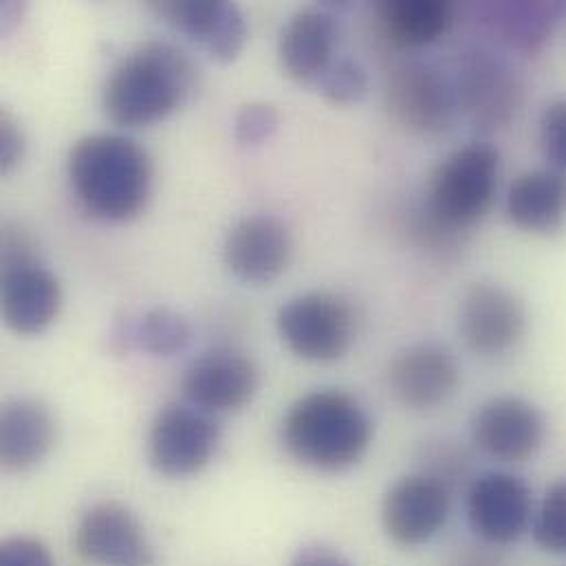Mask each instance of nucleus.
Returning a JSON list of instances; mask_svg holds the SVG:
<instances>
[{
	"instance_id": "obj_1",
	"label": "nucleus",
	"mask_w": 566,
	"mask_h": 566,
	"mask_svg": "<svg viewBox=\"0 0 566 566\" xmlns=\"http://www.w3.org/2000/svg\"><path fill=\"white\" fill-rule=\"evenodd\" d=\"M375 423L357 397L322 388L300 397L283 421V446L291 459L317 472H344L370 450Z\"/></svg>"
},
{
	"instance_id": "obj_2",
	"label": "nucleus",
	"mask_w": 566,
	"mask_h": 566,
	"mask_svg": "<svg viewBox=\"0 0 566 566\" xmlns=\"http://www.w3.org/2000/svg\"><path fill=\"white\" fill-rule=\"evenodd\" d=\"M69 179L75 197L93 217L122 223L146 208L153 164L135 139L95 133L71 148Z\"/></svg>"
},
{
	"instance_id": "obj_3",
	"label": "nucleus",
	"mask_w": 566,
	"mask_h": 566,
	"mask_svg": "<svg viewBox=\"0 0 566 566\" xmlns=\"http://www.w3.org/2000/svg\"><path fill=\"white\" fill-rule=\"evenodd\" d=\"M195 80L197 71L181 49L148 40L108 75L102 95L104 113L117 126H153L190 99Z\"/></svg>"
},
{
	"instance_id": "obj_4",
	"label": "nucleus",
	"mask_w": 566,
	"mask_h": 566,
	"mask_svg": "<svg viewBox=\"0 0 566 566\" xmlns=\"http://www.w3.org/2000/svg\"><path fill=\"white\" fill-rule=\"evenodd\" d=\"M501 170V153L485 142H472L450 153L428 184L423 212L428 228L439 234L476 228L496 201Z\"/></svg>"
},
{
	"instance_id": "obj_5",
	"label": "nucleus",
	"mask_w": 566,
	"mask_h": 566,
	"mask_svg": "<svg viewBox=\"0 0 566 566\" xmlns=\"http://www.w3.org/2000/svg\"><path fill=\"white\" fill-rule=\"evenodd\" d=\"M459 115L474 130L496 133L507 128L525 104V82L516 66L488 46H470L459 53L454 71Z\"/></svg>"
},
{
	"instance_id": "obj_6",
	"label": "nucleus",
	"mask_w": 566,
	"mask_h": 566,
	"mask_svg": "<svg viewBox=\"0 0 566 566\" xmlns=\"http://www.w3.org/2000/svg\"><path fill=\"white\" fill-rule=\"evenodd\" d=\"M279 333L286 348L315 364L342 359L357 339V313L348 300L328 291H308L281 306Z\"/></svg>"
},
{
	"instance_id": "obj_7",
	"label": "nucleus",
	"mask_w": 566,
	"mask_h": 566,
	"mask_svg": "<svg viewBox=\"0 0 566 566\" xmlns=\"http://www.w3.org/2000/svg\"><path fill=\"white\" fill-rule=\"evenodd\" d=\"M384 108L410 135H441L459 115L454 80L428 60H406L386 77Z\"/></svg>"
},
{
	"instance_id": "obj_8",
	"label": "nucleus",
	"mask_w": 566,
	"mask_h": 566,
	"mask_svg": "<svg viewBox=\"0 0 566 566\" xmlns=\"http://www.w3.org/2000/svg\"><path fill=\"white\" fill-rule=\"evenodd\" d=\"M536 496L530 483L507 470L474 474L465 488V521L481 545L505 549L532 532Z\"/></svg>"
},
{
	"instance_id": "obj_9",
	"label": "nucleus",
	"mask_w": 566,
	"mask_h": 566,
	"mask_svg": "<svg viewBox=\"0 0 566 566\" xmlns=\"http://www.w3.org/2000/svg\"><path fill=\"white\" fill-rule=\"evenodd\" d=\"M549 423L541 406L521 395L483 401L470 421L472 443L490 459L518 465L536 459L547 443Z\"/></svg>"
},
{
	"instance_id": "obj_10",
	"label": "nucleus",
	"mask_w": 566,
	"mask_h": 566,
	"mask_svg": "<svg viewBox=\"0 0 566 566\" xmlns=\"http://www.w3.org/2000/svg\"><path fill=\"white\" fill-rule=\"evenodd\" d=\"M452 501L454 492L423 472L401 476L381 499V530L397 547H423L448 527Z\"/></svg>"
},
{
	"instance_id": "obj_11",
	"label": "nucleus",
	"mask_w": 566,
	"mask_h": 566,
	"mask_svg": "<svg viewBox=\"0 0 566 566\" xmlns=\"http://www.w3.org/2000/svg\"><path fill=\"white\" fill-rule=\"evenodd\" d=\"M221 432L217 421L186 403L161 408L148 432V461L168 479L199 474L217 454Z\"/></svg>"
},
{
	"instance_id": "obj_12",
	"label": "nucleus",
	"mask_w": 566,
	"mask_h": 566,
	"mask_svg": "<svg viewBox=\"0 0 566 566\" xmlns=\"http://www.w3.org/2000/svg\"><path fill=\"white\" fill-rule=\"evenodd\" d=\"M527 328V304L505 284H472L463 295L459 333L474 355L488 359L505 357L521 346Z\"/></svg>"
},
{
	"instance_id": "obj_13",
	"label": "nucleus",
	"mask_w": 566,
	"mask_h": 566,
	"mask_svg": "<svg viewBox=\"0 0 566 566\" xmlns=\"http://www.w3.org/2000/svg\"><path fill=\"white\" fill-rule=\"evenodd\" d=\"M461 384L454 353L437 342H415L397 350L388 364V388L397 403L412 412H430L450 401Z\"/></svg>"
},
{
	"instance_id": "obj_14",
	"label": "nucleus",
	"mask_w": 566,
	"mask_h": 566,
	"mask_svg": "<svg viewBox=\"0 0 566 566\" xmlns=\"http://www.w3.org/2000/svg\"><path fill=\"white\" fill-rule=\"evenodd\" d=\"M73 545L93 566H153L155 549L139 518L117 501L91 505L77 521Z\"/></svg>"
},
{
	"instance_id": "obj_15",
	"label": "nucleus",
	"mask_w": 566,
	"mask_h": 566,
	"mask_svg": "<svg viewBox=\"0 0 566 566\" xmlns=\"http://www.w3.org/2000/svg\"><path fill=\"white\" fill-rule=\"evenodd\" d=\"M181 388L190 406L208 415L237 412L259 390V366L237 348H214L186 368Z\"/></svg>"
},
{
	"instance_id": "obj_16",
	"label": "nucleus",
	"mask_w": 566,
	"mask_h": 566,
	"mask_svg": "<svg viewBox=\"0 0 566 566\" xmlns=\"http://www.w3.org/2000/svg\"><path fill=\"white\" fill-rule=\"evenodd\" d=\"M168 24L199 42L214 60L232 62L248 42V22L234 2L166 0L150 4Z\"/></svg>"
},
{
	"instance_id": "obj_17",
	"label": "nucleus",
	"mask_w": 566,
	"mask_h": 566,
	"mask_svg": "<svg viewBox=\"0 0 566 566\" xmlns=\"http://www.w3.org/2000/svg\"><path fill=\"white\" fill-rule=\"evenodd\" d=\"M293 241L283 221L274 217H250L237 223L223 245L228 270L243 283L268 284L289 268Z\"/></svg>"
},
{
	"instance_id": "obj_18",
	"label": "nucleus",
	"mask_w": 566,
	"mask_h": 566,
	"mask_svg": "<svg viewBox=\"0 0 566 566\" xmlns=\"http://www.w3.org/2000/svg\"><path fill=\"white\" fill-rule=\"evenodd\" d=\"M60 306L62 286L38 261L2 270V319L15 335H40L53 324Z\"/></svg>"
},
{
	"instance_id": "obj_19",
	"label": "nucleus",
	"mask_w": 566,
	"mask_h": 566,
	"mask_svg": "<svg viewBox=\"0 0 566 566\" xmlns=\"http://www.w3.org/2000/svg\"><path fill=\"white\" fill-rule=\"evenodd\" d=\"M514 228L532 237H556L566 228V175L549 166L521 172L505 197Z\"/></svg>"
},
{
	"instance_id": "obj_20",
	"label": "nucleus",
	"mask_w": 566,
	"mask_h": 566,
	"mask_svg": "<svg viewBox=\"0 0 566 566\" xmlns=\"http://www.w3.org/2000/svg\"><path fill=\"white\" fill-rule=\"evenodd\" d=\"M339 24L335 15L319 7L295 11L283 27L279 40L281 64L297 82H317L335 62Z\"/></svg>"
},
{
	"instance_id": "obj_21",
	"label": "nucleus",
	"mask_w": 566,
	"mask_h": 566,
	"mask_svg": "<svg viewBox=\"0 0 566 566\" xmlns=\"http://www.w3.org/2000/svg\"><path fill=\"white\" fill-rule=\"evenodd\" d=\"M57 426L51 410L31 397L4 403L0 415V461L11 472L40 465L53 450Z\"/></svg>"
},
{
	"instance_id": "obj_22",
	"label": "nucleus",
	"mask_w": 566,
	"mask_h": 566,
	"mask_svg": "<svg viewBox=\"0 0 566 566\" xmlns=\"http://www.w3.org/2000/svg\"><path fill=\"white\" fill-rule=\"evenodd\" d=\"M457 7L443 0H381L375 4L379 35L395 49H423L454 24Z\"/></svg>"
},
{
	"instance_id": "obj_23",
	"label": "nucleus",
	"mask_w": 566,
	"mask_h": 566,
	"mask_svg": "<svg viewBox=\"0 0 566 566\" xmlns=\"http://www.w3.org/2000/svg\"><path fill=\"white\" fill-rule=\"evenodd\" d=\"M483 24L488 31L525 57L543 53L554 35L556 24L565 15L560 2H496L481 9Z\"/></svg>"
},
{
	"instance_id": "obj_24",
	"label": "nucleus",
	"mask_w": 566,
	"mask_h": 566,
	"mask_svg": "<svg viewBox=\"0 0 566 566\" xmlns=\"http://www.w3.org/2000/svg\"><path fill=\"white\" fill-rule=\"evenodd\" d=\"M530 536L543 554L566 558V476L556 479L536 501Z\"/></svg>"
},
{
	"instance_id": "obj_25",
	"label": "nucleus",
	"mask_w": 566,
	"mask_h": 566,
	"mask_svg": "<svg viewBox=\"0 0 566 566\" xmlns=\"http://www.w3.org/2000/svg\"><path fill=\"white\" fill-rule=\"evenodd\" d=\"M137 344L153 355H175L186 348L190 339V328L181 315L170 308H150L142 315L135 326Z\"/></svg>"
},
{
	"instance_id": "obj_26",
	"label": "nucleus",
	"mask_w": 566,
	"mask_h": 566,
	"mask_svg": "<svg viewBox=\"0 0 566 566\" xmlns=\"http://www.w3.org/2000/svg\"><path fill=\"white\" fill-rule=\"evenodd\" d=\"M419 461H421L419 472L446 483L452 492H457L459 485L468 488V483L472 481V474H470L472 459L459 441H450V439L428 441L423 443Z\"/></svg>"
},
{
	"instance_id": "obj_27",
	"label": "nucleus",
	"mask_w": 566,
	"mask_h": 566,
	"mask_svg": "<svg viewBox=\"0 0 566 566\" xmlns=\"http://www.w3.org/2000/svg\"><path fill=\"white\" fill-rule=\"evenodd\" d=\"M324 99L337 106L359 102L368 91L366 69L350 57H342L328 66V71L315 82Z\"/></svg>"
},
{
	"instance_id": "obj_28",
	"label": "nucleus",
	"mask_w": 566,
	"mask_h": 566,
	"mask_svg": "<svg viewBox=\"0 0 566 566\" xmlns=\"http://www.w3.org/2000/svg\"><path fill=\"white\" fill-rule=\"evenodd\" d=\"M538 146L547 166L566 175V97L547 104L541 113Z\"/></svg>"
},
{
	"instance_id": "obj_29",
	"label": "nucleus",
	"mask_w": 566,
	"mask_h": 566,
	"mask_svg": "<svg viewBox=\"0 0 566 566\" xmlns=\"http://www.w3.org/2000/svg\"><path fill=\"white\" fill-rule=\"evenodd\" d=\"M279 111L268 102L245 104L234 122V135L241 146H261L279 130Z\"/></svg>"
},
{
	"instance_id": "obj_30",
	"label": "nucleus",
	"mask_w": 566,
	"mask_h": 566,
	"mask_svg": "<svg viewBox=\"0 0 566 566\" xmlns=\"http://www.w3.org/2000/svg\"><path fill=\"white\" fill-rule=\"evenodd\" d=\"M0 566H55V563L40 541L13 536L0 545Z\"/></svg>"
},
{
	"instance_id": "obj_31",
	"label": "nucleus",
	"mask_w": 566,
	"mask_h": 566,
	"mask_svg": "<svg viewBox=\"0 0 566 566\" xmlns=\"http://www.w3.org/2000/svg\"><path fill=\"white\" fill-rule=\"evenodd\" d=\"M24 155V133L15 117L2 108L0 111V172L13 170Z\"/></svg>"
},
{
	"instance_id": "obj_32",
	"label": "nucleus",
	"mask_w": 566,
	"mask_h": 566,
	"mask_svg": "<svg viewBox=\"0 0 566 566\" xmlns=\"http://www.w3.org/2000/svg\"><path fill=\"white\" fill-rule=\"evenodd\" d=\"M33 261H35V252L29 234L18 226L7 223L2 228V270L15 268L22 263H33Z\"/></svg>"
},
{
	"instance_id": "obj_33",
	"label": "nucleus",
	"mask_w": 566,
	"mask_h": 566,
	"mask_svg": "<svg viewBox=\"0 0 566 566\" xmlns=\"http://www.w3.org/2000/svg\"><path fill=\"white\" fill-rule=\"evenodd\" d=\"M446 566H510L501 549L488 547V545H472L457 549Z\"/></svg>"
},
{
	"instance_id": "obj_34",
	"label": "nucleus",
	"mask_w": 566,
	"mask_h": 566,
	"mask_svg": "<svg viewBox=\"0 0 566 566\" xmlns=\"http://www.w3.org/2000/svg\"><path fill=\"white\" fill-rule=\"evenodd\" d=\"M289 566H355L344 554L326 545H304L297 549Z\"/></svg>"
}]
</instances>
